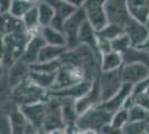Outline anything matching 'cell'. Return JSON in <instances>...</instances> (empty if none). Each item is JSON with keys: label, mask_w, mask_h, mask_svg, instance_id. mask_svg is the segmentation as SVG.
<instances>
[{"label": "cell", "mask_w": 149, "mask_h": 134, "mask_svg": "<svg viewBox=\"0 0 149 134\" xmlns=\"http://www.w3.org/2000/svg\"><path fill=\"white\" fill-rule=\"evenodd\" d=\"M48 100V91L38 86L30 78L11 89V101L18 107L37 103H46Z\"/></svg>", "instance_id": "6da1fadb"}, {"label": "cell", "mask_w": 149, "mask_h": 134, "mask_svg": "<svg viewBox=\"0 0 149 134\" xmlns=\"http://www.w3.org/2000/svg\"><path fill=\"white\" fill-rule=\"evenodd\" d=\"M112 115L113 113L102 109L99 105L95 106L86 113L79 115L76 123V128L82 132L88 130H95L100 132L106 125L111 124Z\"/></svg>", "instance_id": "7a4b0ae2"}, {"label": "cell", "mask_w": 149, "mask_h": 134, "mask_svg": "<svg viewBox=\"0 0 149 134\" xmlns=\"http://www.w3.org/2000/svg\"><path fill=\"white\" fill-rule=\"evenodd\" d=\"M82 9L85 10L87 21L97 32L102 30L109 24L104 0H87L84 2Z\"/></svg>", "instance_id": "3957f363"}, {"label": "cell", "mask_w": 149, "mask_h": 134, "mask_svg": "<svg viewBox=\"0 0 149 134\" xmlns=\"http://www.w3.org/2000/svg\"><path fill=\"white\" fill-rule=\"evenodd\" d=\"M99 85L101 103H105L111 100L113 96L121 89L124 82L121 79L120 70L110 72V73H100L99 77L97 78Z\"/></svg>", "instance_id": "277c9868"}, {"label": "cell", "mask_w": 149, "mask_h": 134, "mask_svg": "<svg viewBox=\"0 0 149 134\" xmlns=\"http://www.w3.org/2000/svg\"><path fill=\"white\" fill-rule=\"evenodd\" d=\"M86 20H87L86 13L82 8L77 9V11L66 20L65 26H63V34L67 39V49L68 51L74 49L78 46H80L78 36H79L81 26L85 24Z\"/></svg>", "instance_id": "5b68a950"}, {"label": "cell", "mask_w": 149, "mask_h": 134, "mask_svg": "<svg viewBox=\"0 0 149 134\" xmlns=\"http://www.w3.org/2000/svg\"><path fill=\"white\" fill-rule=\"evenodd\" d=\"M87 81L85 72L78 67L71 65H61L60 69L57 73V79L55 86L51 91H60ZM50 92V91H49Z\"/></svg>", "instance_id": "8992f818"}, {"label": "cell", "mask_w": 149, "mask_h": 134, "mask_svg": "<svg viewBox=\"0 0 149 134\" xmlns=\"http://www.w3.org/2000/svg\"><path fill=\"white\" fill-rule=\"evenodd\" d=\"M105 10L108 22L111 25L124 28L131 19L127 7V1L125 0H105Z\"/></svg>", "instance_id": "52a82bcc"}, {"label": "cell", "mask_w": 149, "mask_h": 134, "mask_svg": "<svg viewBox=\"0 0 149 134\" xmlns=\"http://www.w3.org/2000/svg\"><path fill=\"white\" fill-rule=\"evenodd\" d=\"M93 86V82L90 81H84L79 84H76L74 86H70L67 88L60 89V91H50L48 92L49 97L59 98V100H71V101H78L81 97L86 96L91 91Z\"/></svg>", "instance_id": "ba28073f"}, {"label": "cell", "mask_w": 149, "mask_h": 134, "mask_svg": "<svg viewBox=\"0 0 149 134\" xmlns=\"http://www.w3.org/2000/svg\"><path fill=\"white\" fill-rule=\"evenodd\" d=\"M120 75L124 84L136 86L149 77V67L143 64L124 65L120 69Z\"/></svg>", "instance_id": "9c48e42d"}, {"label": "cell", "mask_w": 149, "mask_h": 134, "mask_svg": "<svg viewBox=\"0 0 149 134\" xmlns=\"http://www.w3.org/2000/svg\"><path fill=\"white\" fill-rule=\"evenodd\" d=\"M50 4L52 5V7L55 8V11H56L55 19H54L50 27H52L56 30L63 32V26H65L66 20L77 11V8L70 1H67V0L50 1Z\"/></svg>", "instance_id": "30bf717a"}, {"label": "cell", "mask_w": 149, "mask_h": 134, "mask_svg": "<svg viewBox=\"0 0 149 134\" xmlns=\"http://www.w3.org/2000/svg\"><path fill=\"white\" fill-rule=\"evenodd\" d=\"M124 32L130 40L131 46L137 48H140L141 46H143L149 37L148 27L134 20L132 18L124 27Z\"/></svg>", "instance_id": "8fae6325"}, {"label": "cell", "mask_w": 149, "mask_h": 134, "mask_svg": "<svg viewBox=\"0 0 149 134\" xmlns=\"http://www.w3.org/2000/svg\"><path fill=\"white\" fill-rule=\"evenodd\" d=\"M20 112L25 115L27 121L37 130H41L44 125V121L46 119L47 109H46V103H37L19 107Z\"/></svg>", "instance_id": "7c38bea8"}, {"label": "cell", "mask_w": 149, "mask_h": 134, "mask_svg": "<svg viewBox=\"0 0 149 134\" xmlns=\"http://www.w3.org/2000/svg\"><path fill=\"white\" fill-rule=\"evenodd\" d=\"M45 46H46V41L44 40L40 32L31 35L30 40L28 41V44L25 48V51H24V55L20 59L22 62L27 63L28 65L36 64L38 57H39V54Z\"/></svg>", "instance_id": "4fadbf2b"}, {"label": "cell", "mask_w": 149, "mask_h": 134, "mask_svg": "<svg viewBox=\"0 0 149 134\" xmlns=\"http://www.w3.org/2000/svg\"><path fill=\"white\" fill-rule=\"evenodd\" d=\"M30 76V65L19 59L13 66L9 67V74H8V85L11 89L18 86L19 84L25 82Z\"/></svg>", "instance_id": "5bb4252c"}, {"label": "cell", "mask_w": 149, "mask_h": 134, "mask_svg": "<svg viewBox=\"0 0 149 134\" xmlns=\"http://www.w3.org/2000/svg\"><path fill=\"white\" fill-rule=\"evenodd\" d=\"M132 93H134V86L130 84H124L121 89L112 97L111 100H109L105 103H101L99 106L111 112V113H116L118 109L124 107L126 101L132 95Z\"/></svg>", "instance_id": "9a60e30c"}, {"label": "cell", "mask_w": 149, "mask_h": 134, "mask_svg": "<svg viewBox=\"0 0 149 134\" xmlns=\"http://www.w3.org/2000/svg\"><path fill=\"white\" fill-rule=\"evenodd\" d=\"M127 7L132 19L147 26L149 21V0H127Z\"/></svg>", "instance_id": "2e32d148"}, {"label": "cell", "mask_w": 149, "mask_h": 134, "mask_svg": "<svg viewBox=\"0 0 149 134\" xmlns=\"http://www.w3.org/2000/svg\"><path fill=\"white\" fill-rule=\"evenodd\" d=\"M28 32L24 24V20L16 18L10 13L1 16V34L5 36L13 34H25Z\"/></svg>", "instance_id": "e0dca14e"}, {"label": "cell", "mask_w": 149, "mask_h": 134, "mask_svg": "<svg viewBox=\"0 0 149 134\" xmlns=\"http://www.w3.org/2000/svg\"><path fill=\"white\" fill-rule=\"evenodd\" d=\"M124 66V58L123 55L116 53V51H110L108 54L102 55L101 57V63H100V69L102 73H110V72H116L120 70Z\"/></svg>", "instance_id": "ac0fdd59"}, {"label": "cell", "mask_w": 149, "mask_h": 134, "mask_svg": "<svg viewBox=\"0 0 149 134\" xmlns=\"http://www.w3.org/2000/svg\"><path fill=\"white\" fill-rule=\"evenodd\" d=\"M40 34L46 41V45L67 48V39L63 32L56 30L52 27H46V28H41Z\"/></svg>", "instance_id": "d6986e66"}, {"label": "cell", "mask_w": 149, "mask_h": 134, "mask_svg": "<svg viewBox=\"0 0 149 134\" xmlns=\"http://www.w3.org/2000/svg\"><path fill=\"white\" fill-rule=\"evenodd\" d=\"M124 65L129 64H143L149 67V51L141 48L130 47L128 51L123 54Z\"/></svg>", "instance_id": "ffe728a7"}, {"label": "cell", "mask_w": 149, "mask_h": 134, "mask_svg": "<svg viewBox=\"0 0 149 134\" xmlns=\"http://www.w3.org/2000/svg\"><path fill=\"white\" fill-rule=\"evenodd\" d=\"M38 13H39V22L41 28L50 27L55 19L56 11L50 1H38Z\"/></svg>", "instance_id": "44dd1931"}, {"label": "cell", "mask_w": 149, "mask_h": 134, "mask_svg": "<svg viewBox=\"0 0 149 134\" xmlns=\"http://www.w3.org/2000/svg\"><path fill=\"white\" fill-rule=\"evenodd\" d=\"M67 51L68 49L65 47H55V46L46 45L39 54L37 63H51V62L59 60Z\"/></svg>", "instance_id": "7402d4cb"}, {"label": "cell", "mask_w": 149, "mask_h": 134, "mask_svg": "<svg viewBox=\"0 0 149 134\" xmlns=\"http://www.w3.org/2000/svg\"><path fill=\"white\" fill-rule=\"evenodd\" d=\"M31 81L33 83H36L38 86H40L41 88L46 89V91H51L52 87L55 86L57 79V73L54 74H45V73H37V72H31L30 70V76H29Z\"/></svg>", "instance_id": "603a6c76"}, {"label": "cell", "mask_w": 149, "mask_h": 134, "mask_svg": "<svg viewBox=\"0 0 149 134\" xmlns=\"http://www.w3.org/2000/svg\"><path fill=\"white\" fill-rule=\"evenodd\" d=\"M38 1H26V0H13L11 4V10L10 15L22 19L26 16V13L31 10L33 7L37 5Z\"/></svg>", "instance_id": "cb8c5ba5"}, {"label": "cell", "mask_w": 149, "mask_h": 134, "mask_svg": "<svg viewBox=\"0 0 149 134\" xmlns=\"http://www.w3.org/2000/svg\"><path fill=\"white\" fill-rule=\"evenodd\" d=\"M61 67L60 59L51 63H36L30 65L31 72H37V73H45V74H54L58 73V70Z\"/></svg>", "instance_id": "d4e9b609"}, {"label": "cell", "mask_w": 149, "mask_h": 134, "mask_svg": "<svg viewBox=\"0 0 149 134\" xmlns=\"http://www.w3.org/2000/svg\"><path fill=\"white\" fill-rule=\"evenodd\" d=\"M124 28L123 27H119L116 25H111V24H108L102 30H100L99 32H97V35L101 37V38H105L109 41H112L116 38L120 37L121 35H124Z\"/></svg>", "instance_id": "484cf974"}, {"label": "cell", "mask_w": 149, "mask_h": 134, "mask_svg": "<svg viewBox=\"0 0 149 134\" xmlns=\"http://www.w3.org/2000/svg\"><path fill=\"white\" fill-rule=\"evenodd\" d=\"M129 123V109H120L116 113H113L111 120V125L113 128L124 130L126 125Z\"/></svg>", "instance_id": "4316f807"}, {"label": "cell", "mask_w": 149, "mask_h": 134, "mask_svg": "<svg viewBox=\"0 0 149 134\" xmlns=\"http://www.w3.org/2000/svg\"><path fill=\"white\" fill-rule=\"evenodd\" d=\"M131 46V43L129 38L127 37V35L124 34V35H121L120 37L118 38H116L115 40H112L111 41V49L112 51H116V53H119V54H124L126 51H128Z\"/></svg>", "instance_id": "83f0119b"}, {"label": "cell", "mask_w": 149, "mask_h": 134, "mask_svg": "<svg viewBox=\"0 0 149 134\" xmlns=\"http://www.w3.org/2000/svg\"><path fill=\"white\" fill-rule=\"evenodd\" d=\"M148 112L138 105H134L129 109V122H146Z\"/></svg>", "instance_id": "f1b7e54d"}, {"label": "cell", "mask_w": 149, "mask_h": 134, "mask_svg": "<svg viewBox=\"0 0 149 134\" xmlns=\"http://www.w3.org/2000/svg\"><path fill=\"white\" fill-rule=\"evenodd\" d=\"M146 122H129L124 128V134H145Z\"/></svg>", "instance_id": "f546056e"}, {"label": "cell", "mask_w": 149, "mask_h": 134, "mask_svg": "<svg viewBox=\"0 0 149 134\" xmlns=\"http://www.w3.org/2000/svg\"><path fill=\"white\" fill-rule=\"evenodd\" d=\"M134 100H135V105H138V106L149 111V95L147 93H141V94L134 95Z\"/></svg>", "instance_id": "4dcf8cb0"}, {"label": "cell", "mask_w": 149, "mask_h": 134, "mask_svg": "<svg viewBox=\"0 0 149 134\" xmlns=\"http://www.w3.org/2000/svg\"><path fill=\"white\" fill-rule=\"evenodd\" d=\"M97 48H98V51L101 55L108 54V53L112 51L111 41H109V40H107L105 38H101V37L98 36V46H97Z\"/></svg>", "instance_id": "1f68e13d"}, {"label": "cell", "mask_w": 149, "mask_h": 134, "mask_svg": "<svg viewBox=\"0 0 149 134\" xmlns=\"http://www.w3.org/2000/svg\"><path fill=\"white\" fill-rule=\"evenodd\" d=\"M11 4H13V0H11V1H10V0H3V1L0 2V13H1V16L10 13Z\"/></svg>", "instance_id": "d6a6232c"}, {"label": "cell", "mask_w": 149, "mask_h": 134, "mask_svg": "<svg viewBox=\"0 0 149 134\" xmlns=\"http://www.w3.org/2000/svg\"><path fill=\"white\" fill-rule=\"evenodd\" d=\"M100 134H124V130L113 128L111 124L106 125L105 128L100 131Z\"/></svg>", "instance_id": "836d02e7"}, {"label": "cell", "mask_w": 149, "mask_h": 134, "mask_svg": "<svg viewBox=\"0 0 149 134\" xmlns=\"http://www.w3.org/2000/svg\"><path fill=\"white\" fill-rule=\"evenodd\" d=\"M50 134H69L68 131L65 128H58V130H55V131H52Z\"/></svg>", "instance_id": "e575fe53"}, {"label": "cell", "mask_w": 149, "mask_h": 134, "mask_svg": "<svg viewBox=\"0 0 149 134\" xmlns=\"http://www.w3.org/2000/svg\"><path fill=\"white\" fill-rule=\"evenodd\" d=\"M140 48H141V49H143V51H149V37H148V39H147V41L145 43V45H143V46H141Z\"/></svg>", "instance_id": "d590c367"}, {"label": "cell", "mask_w": 149, "mask_h": 134, "mask_svg": "<svg viewBox=\"0 0 149 134\" xmlns=\"http://www.w3.org/2000/svg\"><path fill=\"white\" fill-rule=\"evenodd\" d=\"M84 133H85V134H100V132H98V131H95V130H88V131H85Z\"/></svg>", "instance_id": "8d00e7d4"}, {"label": "cell", "mask_w": 149, "mask_h": 134, "mask_svg": "<svg viewBox=\"0 0 149 134\" xmlns=\"http://www.w3.org/2000/svg\"><path fill=\"white\" fill-rule=\"evenodd\" d=\"M37 134H50V133L49 132H47V131H44V130H39Z\"/></svg>", "instance_id": "74e56055"}, {"label": "cell", "mask_w": 149, "mask_h": 134, "mask_svg": "<svg viewBox=\"0 0 149 134\" xmlns=\"http://www.w3.org/2000/svg\"><path fill=\"white\" fill-rule=\"evenodd\" d=\"M71 134H85V133H84L82 131H79V130H76V131H74V132H72Z\"/></svg>", "instance_id": "f35d334b"}, {"label": "cell", "mask_w": 149, "mask_h": 134, "mask_svg": "<svg viewBox=\"0 0 149 134\" xmlns=\"http://www.w3.org/2000/svg\"><path fill=\"white\" fill-rule=\"evenodd\" d=\"M146 124H149V112L148 115H147V119H146Z\"/></svg>", "instance_id": "ab89813d"}, {"label": "cell", "mask_w": 149, "mask_h": 134, "mask_svg": "<svg viewBox=\"0 0 149 134\" xmlns=\"http://www.w3.org/2000/svg\"><path fill=\"white\" fill-rule=\"evenodd\" d=\"M146 93H147V94L149 95V86H148V88H147V91H146Z\"/></svg>", "instance_id": "60d3db41"}, {"label": "cell", "mask_w": 149, "mask_h": 134, "mask_svg": "<svg viewBox=\"0 0 149 134\" xmlns=\"http://www.w3.org/2000/svg\"><path fill=\"white\" fill-rule=\"evenodd\" d=\"M147 27H148V29H149V21H148V24H147Z\"/></svg>", "instance_id": "b9f144b4"}, {"label": "cell", "mask_w": 149, "mask_h": 134, "mask_svg": "<svg viewBox=\"0 0 149 134\" xmlns=\"http://www.w3.org/2000/svg\"><path fill=\"white\" fill-rule=\"evenodd\" d=\"M145 134H146V133H145Z\"/></svg>", "instance_id": "7bdbcfd3"}, {"label": "cell", "mask_w": 149, "mask_h": 134, "mask_svg": "<svg viewBox=\"0 0 149 134\" xmlns=\"http://www.w3.org/2000/svg\"></svg>", "instance_id": "ee69618b"}]
</instances>
